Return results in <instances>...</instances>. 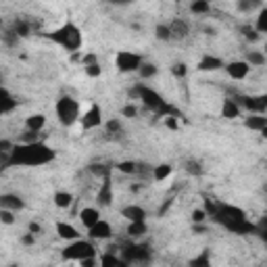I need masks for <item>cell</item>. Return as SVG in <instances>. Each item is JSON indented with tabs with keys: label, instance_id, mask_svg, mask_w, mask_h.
Returning a JSON list of instances; mask_svg holds the SVG:
<instances>
[{
	"label": "cell",
	"instance_id": "35",
	"mask_svg": "<svg viewBox=\"0 0 267 267\" xmlns=\"http://www.w3.org/2000/svg\"><path fill=\"white\" fill-rule=\"evenodd\" d=\"M255 30L263 36V34H267V9L263 7V9H259V17H257V23H255Z\"/></svg>",
	"mask_w": 267,
	"mask_h": 267
},
{
	"label": "cell",
	"instance_id": "44",
	"mask_svg": "<svg viewBox=\"0 0 267 267\" xmlns=\"http://www.w3.org/2000/svg\"><path fill=\"white\" fill-rule=\"evenodd\" d=\"M205 219H207V211L205 209H194L192 211V221L194 224H203Z\"/></svg>",
	"mask_w": 267,
	"mask_h": 267
},
{
	"label": "cell",
	"instance_id": "48",
	"mask_svg": "<svg viewBox=\"0 0 267 267\" xmlns=\"http://www.w3.org/2000/svg\"><path fill=\"white\" fill-rule=\"evenodd\" d=\"M38 140V131H25V136H23V142H36Z\"/></svg>",
	"mask_w": 267,
	"mask_h": 267
},
{
	"label": "cell",
	"instance_id": "10",
	"mask_svg": "<svg viewBox=\"0 0 267 267\" xmlns=\"http://www.w3.org/2000/svg\"><path fill=\"white\" fill-rule=\"evenodd\" d=\"M79 121H82V127L84 129H94V127H100L102 123V111L98 104H92L90 109L84 113V117H79Z\"/></svg>",
	"mask_w": 267,
	"mask_h": 267
},
{
	"label": "cell",
	"instance_id": "7",
	"mask_svg": "<svg viewBox=\"0 0 267 267\" xmlns=\"http://www.w3.org/2000/svg\"><path fill=\"white\" fill-rule=\"evenodd\" d=\"M144 59L138 55V52H131V50H119L117 57H115V67L121 71V73H134L138 71L140 63Z\"/></svg>",
	"mask_w": 267,
	"mask_h": 267
},
{
	"label": "cell",
	"instance_id": "50",
	"mask_svg": "<svg viewBox=\"0 0 267 267\" xmlns=\"http://www.w3.org/2000/svg\"><path fill=\"white\" fill-rule=\"evenodd\" d=\"M28 232H32V234L36 236V234H40V232H42V226H40V224H36V221H30V226H28Z\"/></svg>",
	"mask_w": 267,
	"mask_h": 267
},
{
	"label": "cell",
	"instance_id": "24",
	"mask_svg": "<svg viewBox=\"0 0 267 267\" xmlns=\"http://www.w3.org/2000/svg\"><path fill=\"white\" fill-rule=\"evenodd\" d=\"M44 125H46V117L42 113H34L25 119V129H30V131H42Z\"/></svg>",
	"mask_w": 267,
	"mask_h": 267
},
{
	"label": "cell",
	"instance_id": "13",
	"mask_svg": "<svg viewBox=\"0 0 267 267\" xmlns=\"http://www.w3.org/2000/svg\"><path fill=\"white\" fill-rule=\"evenodd\" d=\"M226 230L232 232V234H238V236H249V234H255V232H257V226H255L253 221H249V219H238V221L230 224Z\"/></svg>",
	"mask_w": 267,
	"mask_h": 267
},
{
	"label": "cell",
	"instance_id": "1",
	"mask_svg": "<svg viewBox=\"0 0 267 267\" xmlns=\"http://www.w3.org/2000/svg\"><path fill=\"white\" fill-rule=\"evenodd\" d=\"M57 150L50 148L48 144L36 140V142H21L13 144L9 165H23V167H40L50 161H55Z\"/></svg>",
	"mask_w": 267,
	"mask_h": 267
},
{
	"label": "cell",
	"instance_id": "46",
	"mask_svg": "<svg viewBox=\"0 0 267 267\" xmlns=\"http://www.w3.org/2000/svg\"><path fill=\"white\" fill-rule=\"evenodd\" d=\"M82 267H94V265H98V259H96V255L94 257H86V259H82V261H77Z\"/></svg>",
	"mask_w": 267,
	"mask_h": 267
},
{
	"label": "cell",
	"instance_id": "12",
	"mask_svg": "<svg viewBox=\"0 0 267 267\" xmlns=\"http://www.w3.org/2000/svg\"><path fill=\"white\" fill-rule=\"evenodd\" d=\"M224 69L232 79H244L251 71V65L247 61H232V63L224 65Z\"/></svg>",
	"mask_w": 267,
	"mask_h": 267
},
{
	"label": "cell",
	"instance_id": "4",
	"mask_svg": "<svg viewBox=\"0 0 267 267\" xmlns=\"http://www.w3.org/2000/svg\"><path fill=\"white\" fill-rule=\"evenodd\" d=\"M57 117L61 125L71 127L73 123L79 121V102L73 96H61L57 100Z\"/></svg>",
	"mask_w": 267,
	"mask_h": 267
},
{
	"label": "cell",
	"instance_id": "45",
	"mask_svg": "<svg viewBox=\"0 0 267 267\" xmlns=\"http://www.w3.org/2000/svg\"><path fill=\"white\" fill-rule=\"evenodd\" d=\"M104 127H106V131H109V134H115V131L121 129V121L119 119H111V121L104 123Z\"/></svg>",
	"mask_w": 267,
	"mask_h": 267
},
{
	"label": "cell",
	"instance_id": "6",
	"mask_svg": "<svg viewBox=\"0 0 267 267\" xmlns=\"http://www.w3.org/2000/svg\"><path fill=\"white\" fill-rule=\"evenodd\" d=\"M121 259L131 265V263H148L152 259V253H150V247L148 244H140V242H127L121 247Z\"/></svg>",
	"mask_w": 267,
	"mask_h": 267
},
{
	"label": "cell",
	"instance_id": "3",
	"mask_svg": "<svg viewBox=\"0 0 267 267\" xmlns=\"http://www.w3.org/2000/svg\"><path fill=\"white\" fill-rule=\"evenodd\" d=\"M50 42H55L57 46H61L63 50L67 52H77L79 48H82L84 44V36H82V30L77 28L75 23L67 21L63 23L61 28H57L55 32H50V34H44Z\"/></svg>",
	"mask_w": 267,
	"mask_h": 267
},
{
	"label": "cell",
	"instance_id": "26",
	"mask_svg": "<svg viewBox=\"0 0 267 267\" xmlns=\"http://www.w3.org/2000/svg\"><path fill=\"white\" fill-rule=\"evenodd\" d=\"M98 263L102 265V267H127V263L121 259V257H117V255H113V253H106V255H102L100 259H98Z\"/></svg>",
	"mask_w": 267,
	"mask_h": 267
},
{
	"label": "cell",
	"instance_id": "34",
	"mask_svg": "<svg viewBox=\"0 0 267 267\" xmlns=\"http://www.w3.org/2000/svg\"><path fill=\"white\" fill-rule=\"evenodd\" d=\"M240 34H242L249 42H257V40H261V34L255 30V25H240Z\"/></svg>",
	"mask_w": 267,
	"mask_h": 267
},
{
	"label": "cell",
	"instance_id": "23",
	"mask_svg": "<svg viewBox=\"0 0 267 267\" xmlns=\"http://www.w3.org/2000/svg\"><path fill=\"white\" fill-rule=\"evenodd\" d=\"M146 232H148V224H146V219H142V221H129V224H127V236H129L131 240L142 238Z\"/></svg>",
	"mask_w": 267,
	"mask_h": 267
},
{
	"label": "cell",
	"instance_id": "29",
	"mask_svg": "<svg viewBox=\"0 0 267 267\" xmlns=\"http://www.w3.org/2000/svg\"><path fill=\"white\" fill-rule=\"evenodd\" d=\"M13 32L17 34V38H28L32 34V25H30V21H25V19H17L13 23Z\"/></svg>",
	"mask_w": 267,
	"mask_h": 267
},
{
	"label": "cell",
	"instance_id": "42",
	"mask_svg": "<svg viewBox=\"0 0 267 267\" xmlns=\"http://www.w3.org/2000/svg\"><path fill=\"white\" fill-rule=\"evenodd\" d=\"M186 171L192 173V175H201V173H203V167H201V163H196V161H188V163H186Z\"/></svg>",
	"mask_w": 267,
	"mask_h": 267
},
{
	"label": "cell",
	"instance_id": "30",
	"mask_svg": "<svg viewBox=\"0 0 267 267\" xmlns=\"http://www.w3.org/2000/svg\"><path fill=\"white\" fill-rule=\"evenodd\" d=\"M115 167H117V171H119V173H125V175H136V173H138V169H140V163H136V161H119Z\"/></svg>",
	"mask_w": 267,
	"mask_h": 267
},
{
	"label": "cell",
	"instance_id": "43",
	"mask_svg": "<svg viewBox=\"0 0 267 267\" xmlns=\"http://www.w3.org/2000/svg\"><path fill=\"white\" fill-rule=\"evenodd\" d=\"M121 115H123V117H129V119H134V117L138 115V109H136V106H134V104H125L123 109H121Z\"/></svg>",
	"mask_w": 267,
	"mask_h": 267
},
{
	"label": "cell",
	"instance_id": "39",
	"mask_svg": "<svg viewBox=\"0 0 267 267\" xmlns=\"http://www.w3.org/2000/svg\"><path fill=\"white\" fill-rule=\"evenodd\" d=\"M0 224H5V226H13V224H15V211L0 209Z\"/></svg>",
	"mask_w": 267,
	"mask_h": 267
},
{
	"label": "cell",
	"instance_id": "20",
	"mask_svg": "<svg viewBox=\"0 0 267 267\" xmlns=\"http://www.w3.org/2000/svg\"><path fill=\"white\" fill-rule=\"evenodd\" d=\"M98 219H100V211H98L96 207H84L82 211H79V221L84 224L86 230H88L90 226H94Z\"/></svg>",
	"mask_w": 267,
	"mask_h": 267
},
{
	"label": "cell",
	"instance_id": "11",
	"mask_svg": "<svg viewBox=\"0 0 267 267\" xmlns=\"http://www.w3.org/2000/svg\"><path fill=\"white\" fill-rule=\"evenodd\" d=\"M111 203H113V186H111V177L106 175V177H102L100 190L96 194V205L98 207H109Z\"/></svg>",
	"mask_w": 267,
	"mask_h": 267
},
{
	"label": "cell",
	"instance_id": "27",
	"mask_svg": "<svg viewBox=\"0 0 267 267\" xmlns=\"http://www.w3.org/2000/svg\"><path fill=\"white\" fill-rule=\"evenodd\" d=\"M236 7L240 13H253V11L263 9V0H238Z\"/></svg>",
	"mask_w": 267,
	"mask_h": 267
},
{
	"label": "cell",
	"instance_id": "37",
	"mask_svg": "<svg viewBox=\"0 0 267 267\" xmlns=\"http://www.w3.org/2000/svg\"><path fill=\"white\" fill-rule=\"evenodd\" d=\"M154 36H157V40H161V42H167V40H171L169 25H165V23H159L157 28H154Z\"/></svg>",
	"mask_w": 267,
	"mask_h": 267
},
{
	"label": "cell",
	"instance_id": "2",
	"mask_svg": "<svg viewBox=\"0 0 267 267\" xmlns=\"http://www.w3.org/2000/svg\"><path fill=\"white\" fill-rule=\"evenodd\" d=\"M129 94L136 96L138 100H142L144 106H148V109H150L152 113H157V115H161V117H165V115L180 117V111H175L171 104H167V100H165L161 94H159L157 90H152V88H148V86H144V84L136 86Z\"/></svg>",
	"mask_w": 267,
	"mask_h": 267
},
{
	"label": "cell",
	"instance_id": "9",
	"mask_svg": "<svg viewBox=\"0 0 267 267\" xmlns=\"http://www.w3.org/2000/svg\"><path fill=\"white\" fill-rule=\"evenodd\" d=\"M88 236H90V240H111V236H113V228H111L109 221L98 219L94 226L88 228Z\"/></svg>",
	"mask_w": 267,
	"mask_h": 267
},
{
	"label": "cell",
	"instance_id": "38",
	"mask_svg": "<svg viewBox=\"0 0 267 267\" xmlns=\"http://www.w3.org/2000/svg\"><path fill=\"white\" fill-rule=\"evenodd\" d=\"M84 71H86L88 77H100L102 67H100L98 61H92V63H86V65H84Z\"/></svg>",
	"mask_w": 267,
	"mask_h": 267
},
{
	"label": "cell",
	"instance_id": "33",
	"mask_svg": "<svg viewBox=\"0 0 267 267\" xmlns=\"http://www.w3.org/2000/svg\"><path fill=\"white\" fill-rule=\"evenodd\" d=\"M209 11H211L209 0H192V5H190V13L192 15H207Z\"/></svg>",
	"mask_w": 267,
	"mask_h": 267
},
{
	"label": "cell",
	"instance_id": "5",
	"mask_svg": "<svg viewBox=\"0 0 267 267\" xmlns=\"http://www.w3.org/2000/svg\"><path fill=\"white\" fill-rule=\"evenodd\" d=\"M63 259L65 261H82L86 257H94L96 255V249L94 244L90 242V240H82V238H77V240H71V242L63 249Z\"/></svg>",
	"mask_w": 267,
	"mask_h": 267
},
{
	"label": "cell",
	"instance_id": "22",
	"mask_svg": "<svg viewBox=\"0 0 267 267\" xmlns=\"http://www.w3.org/2000/svg\"><path fill=\"white\" fill-rule=\"evenodd\" d=\"M244 125L249 129H255V131H265L267 129V117L261 115V113H251V117L244 119Z\"/></svg>",
	"mask_w": 267,
	"mask_h": 267
},
{
	"label": "cell",
	"instance_id": "16",
	"mask_svg": "<svg viewBox=\"0 0 267 267\" xmlns=\"http://www.w3.org/2000/svg\"><path fill=\"white\" fill-rule=\"evenodd\" d=\"M169 32H171V40L175 38V40H184L186 36L190 34V25L186 23L184 19H173L171 23H169Z\"/></svg>",
	"mask_w": 267,
	"mask_h": 267
},
{
	"label": "cell",
	"instance_id": "17",
	"mask_svg": "<svg viewBox=\"0 0 267 267\" xmlns=\"http://www.w3.org/2000/svg\"><path fill=\"white\" fill-rule=\"evenodd\" d=\"M57 234H59L61 240H67V242H71V240H77L79 236H82L75 226H71V224H67V221H59V224H57Z\"/></svg>",
	"mask_w": 267,
	"mask_h": 267
},
{
	"label": "cell",
	"instance_id": "14",
	"mask_svg": "<svg viewBox=\"0 0 267 267\" xmlns=\"http://www.w3.org/2000/svg\"><path fill=\"white\" fill-rule=\"evenodd\" d=\"M0 209H9V211H23L25 203L19 194H0Z\"/></svg>",
	"mask_w": 267,
	"mask_h": 267
},
{
	"label": "cell",
	"instance_id": "49",
	"mask_svg": "<svg viewBox=\"0 0 267 267\" xmlns=\"http://www.w3.org/2000/svg\"><path fill=\"white\" fill-rule=\"evenodd\" d=\"M177 117H173V115H165V125L169 127V129H175L177 127V121H175Z\"/></svg>",
	"mask_w": 267,
	"mask_h": 267
},
{
	"label": "cell",
	"instance_id": "31",
	"mask_svg": "<svg viewBox=\"0 0 267 267\" xmlns=\"http://www.w3.org/2000/svg\"><path fill=\"white\" fill-rule=\"evenodd\" d=\"M52 201H55V205H57L59 209H67V207H71V203H73V194H71V192L59 190V192H55Z\"/></svg>",
	"mask_w": 267,
	"mask_h": 267
},
{
	"label": "cell",
	"instance_id": "47",
	"mask_svg": "<svg viewBox=\"0 0 267 267\" xmlns=\"http://www.w3.org/2000/svg\"><path fill=\"white\" fill-rule=\"evenodd\" d=\"M21 242H23V244H25V247H32V244H34V242H36V236H34V234H32V232H28V234H25V236H23V238H21Z\"/></svg>",
	"mask_w": 267,
	"mask_h": 267
},
{
	"label": "cell",
	"instance_id": "40",
	"mask_svg": "<svg viewBox=\"0 0 267 267\" xmlns=\"http://www.w3.org/2000/svg\"><path fill=\"white\" fill-rule=\"evenodd\" d=\"M190 265H192V267H209V265H211V261H209V251H203V255H198L196 259H192Z\"/></svg>",
	"mask_w": 267,
	"mask_h": 267
},
{
	"label": "cell",
	"instance_id": "52",
	"mask_svg": "<svg viewBox=\"0 0 267 267\" xmlns=\"http://www.w3.org/2000/svg\"><path fill=\"white\" fill-rule=\"evenodd\" d=\"M109 3H113V5H129L131 0H109Z\"/></svg>",
	"mask_w": 267,
	"mask_h": 267
},
{
	"label": "cell",
	"instance_id": "41",
	"mask_svg": "<svg viewBox=\"0 0 267 267\" xmlns=\"http://www.w3.org/2000/svg\"><path fill=\"white\" fill-rule=\"evenodd\" d=\"M171 73L175 75V77H186V75H188V65H186V63H175L173 67H171Z\"/></svg>",
	"mask_w": 267,
	"mask_h": 267
},
{
	"label": "cell",
	"instance_id": "21",
	"mask_svg": "<svg viewBox=\"0 0 267 267\" xmlns=\"http://www.w3.org/2000/svg\"><path fill=\"white\" fill-rule=\"evenodd\" d=\"M240 115H242V109L236 104V100L234 98H226L224 104H221V117L224 119H236Z\"/></svg>",
	"mask_w": 267,
	"mask_h": 267
},
{
	"label": "cell",
	"instance_id": "51",
	"mask_svg": "<svg viewBox=\"0 0 267 267\" xmlns=\"http://www.w3.org/2000/svg\"><path fill=\"white\" fill-rule=\"evenodd\" d=\"M194 232H196V234H207V226H203V224H194Z\"/></svg>",
	"mask_w": 267,
	"mask_h": 267
},
{
	"label": "cell",
	"instance_id": "28",
	"mask_svg": "<svg viewBox=\"0 0 267 267\" xmlns=\"http://www.w3.org/2000/svg\"><path fill=\"white\" fill-rule=\"evenodd\" d=\"M136 73H138L142 79H150V77H154V75L159 73V67H157L154 63H150V61H142Z\"/></svg>",
	"mask_w": 267,
	"mask_h": 267
},
{
	"label": "cell",
	"instance_id": "53",
	"mask_svg": "<svg viewBox=\"0 0 267 267\" xmlns=\"http://www.w3.org/2000/svg\"><path fill=\"white\" fill-rule=\"evenodd\" d=\"M0 28H3V19H0Z\"/></svg>",
	"mask_w": 267,
	"mask_h": 267
},
{
	"label": "cell",
	"instance_id": "8",
	"mask_svg": "<svg viewBox=\"0 0 267 267\" xmlns=\"http://www.w3.org/2000/svg\"><path fill=\"white\" fill-rule=\"evenodd\" d=\"M234 100H236V104L240 106V109H244L249 113L265 115V111H267V96H263V94L261 96H240V94H236Z\"/></svg>",
	"mask_w": 267,
	"mask_h": 267
},
{
	"label": "cell",
	"instance_id": "25",
	"mask_svg": "<svg viewBox=\"0 0 267 267\" xmlns=\"http://www.w3.org/2000/svg\"><path fill=\"white\" fill-rule=\"evenodd\" d=\"M171 173H173V165H169V163H161V165L152 167V180H154V182H163V180H167Z\"/></svg>",
	"mask_w": 267,
	"mask_h": 267
},
{
	"label": "cell",
	"instance_id": "32",
	"mask_svg": "<svg viewBox=\"0 0 267 267\" xmlns=\"http://www.w3.org/2000/svg\"><path fill=\"white\" fill-rule=\"evenodd\" d=\"M247 63L251 67H263L267 63V59H265V55H263L261 50H251L249 55H247Z\"/></svg>",
	"mask_w": 267,
	"mask_h": 267
},
{
	"label": "cell",
	"instance_id": "18",
	"mask_svg": "<svg viewBox=\"0 0 267 267\" xmlns=\"http://www.w3.org/2000/svg\"><path fill=\"white\" fill-rule=\"evenodd\" d=\"M15 106H17V100L13 98V94L0 86V115H7L11 111H15Z\"/></svg>",
	"mask_w": 267,
	"mask_h": 267
},
{
	"label": "cell",
	"instance_id": "36",
	"mask_svg": "<svg viewBox=\"0 0 267 267\" xmlns=\"http://www.w3.org/2000/svg\"><path fill=\"white\" fill-rule=\"evenodd\" d=\"M88 169H90V173L96 175V177H106V175L111 173V167L104 165V163H92Z\"/></svg>",
	"mask_w": 267,
	"mask_h": 267
},
{
	"label": "cell",
	"instance_id": "15",
	"mask_svg": "<svg viewBox=\"0 0 267 267\" xmlns=\"http://www.w3.org/2000/svg\"><path fill=\"white\" fill-rule=\"evenodd\" d=\"M217 69H224V61H221L219 57H215V55H205V57H201V61H198V71L209 73V71H217Z\"/></svg>",
	"mask_w": 267,
	"mask_h": 267
},
{
	"label": "cell",
	"instance_id": "19",
	"mask_svg": "<svg viewBox=\"0 0 267 267\" xmlns=\"http://www.w3.org/2000/svg\"><path fill=\"white\" fill-rule=\"evenodd\" d=\"M121 217H125L127 221H142L146 219V211L138 205H127L121 209Z\"/></svg>",
	"mask_w": 267,
	"mask_h": 267
}]
</instances>
